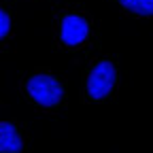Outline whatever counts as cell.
I'll return each instance as SVG.
<instances>
[{
	"mask_svg": "<svg viewBox=\"0 0 153 153\" xmlns=\"http://www.w3.org/2000/svg\"><path fill=\"white\" fill-rule=\"evenodd\" d=\"M115 83H117V70H115L113 62L102 60L91 68V72L87 76V83H85L87 96L91 100H102L113 91Z\"/></svg>",
	"mask_w": 153,
	"mask_h": 153,
	"instance_id": "cell-2",
	"label": "cell"
},
{
	"mask_svg": "<svg viewBox=\"0 0 153 153\" xmlns=\"http://www.w3.org/2000/svg\"><path fill=\"white\" fill-rule=\"evenodd\" d=\"M24 140L11 121H0V153H19Z\"/></svg>",
	"mask_w": 153,
	"mask_h": 153,
	"instance_id": "cell-4",
	"label": "cell"
},
{
	"mask_svg": "<svg viewBox=\"0 0 153 153\" xmlns=\"http://www.w3.org/2000/svg\"><path fill=\"white\" fill-rule=\"evenodd\" d=\"M89 36V24L81 15H64L60 24V38L62 43L68 47L81 45L85 38Z\"/></svg>",
	"mask_w": 153,
	"mask_h": 153,
	"instance_id": "cell-3",
	"label": "cell"
},
{
	"mask_svg": "<svg viewBox=\"0 0 153 153\" xmlns=\"http://www.w3.org/2000/svg\"><path fill=\"white\" fill-rule=\"evenodd\" d=\"M9 32H11V17H9L7 11L0 9V41H2Z\"/></svg>",
	"mask_w": 153,
	"mask_h": 153,
	"instance_id": "cell-6",
	"label": "cell"
},
{
	"mask_svg": "<svg viewBox=\"0 0 153 153\" xmlns=\"http://www.w3.org/2000/svg\"><path fill=\"white\" fill-rule=\"evenodd\" d=\"M119 4L136 15H153V0H119Z\"/></svg>",
	"mask_w": 153,
	"mask_h": 153,
	"instance_id": "cell-5",
	"label": "cell"
},
{
	"mask_svg": "<svg viewBox=\"0 0 153 153\" xmlns=\"http://www.w3.org/2000/svg\"><path fill=\"white\" fill-rule=\"evenodd\" d=\"M28 96L41 106H57L64 98V87L62 83L51 74H34L26 83Z\"/></svg>",
	"mask_w": 153,
	"mask_h": 153,
	"instance_id": "cell-1",
	"label": "cell"
}]
</instances>
